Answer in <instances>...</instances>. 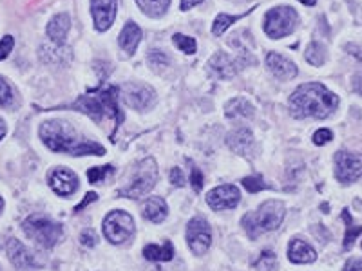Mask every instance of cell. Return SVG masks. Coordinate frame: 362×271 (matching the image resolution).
<instances>
[{
    "label": "cell",
    "instance_id": "cell-1",
    "mask_svg": "<svg viewBox=\"0 0 362 271\" xmlns=\"http://www.w3.org/2000/svg\"><path fill=\"white\" fill-rule=\"evenodd\" d=\"M40 140L53 152H64L71 156H104L105 149L96 141L87 140L64 120H47L38 129Z\"/></svg>",
    "mask_w": 362,
    "mask_h": 271
},
{
    "label": "cell",
    "instance_id": "cell-2",
    "mask_svg": "<svg viewBox=\"0 0 362 271\" xmlns=\"http://www.w3.org/2000/svg\"><path fill=\"white\" fill-rule=\"evenodd\" d=\"M339 107V96L328 91L323 84L299 85L290 96V113L293 118H316L325 120Z\"/></svg>",
    "mask_w": 362,
    "mask_h": 271
},
{
    "label": "cell",
    "instance_id": "cell-3",
    "mask_svg": "<svg viewBox=\"0 0 362 271\" xmlns=\"http://www.w3.org/2000/svg\"><path fill=\"white\" fill-rule=\"evenodd\" d=\"M118 89L116 87H104V89L87 91L84 96L76 100L75 103H71V111H80V113L89 114L93 120L102 122L104 118H109L111 122H114V132L123 122V113L118 107Z\"/></svg>",
    "mask_w": 362,
    "mask_h": 271
},
{
    "label": "cell",
    "instance_id": "cell-4",
    "mask_svg": "<svg viewBox=\"0 0 362 271\" xmlns=\"http://www.w3.org/2000/svg\"><path fill=\"white\" fill-rule=\"evenodd\" d=\"M284 215H287L284 203L266 201L259 206L255 212H248L241 221V225H243L250 239H257L259 235L278 230L281 226L282 219H284Z\"/></svg>",
    "mask_w": 362,
    "mask_h": 271
},
{
    "label": "cell",
    "instance_id": "cell-5",
    "mask_svg": "<svg viewBox=\"0 0 362 271\" xmlns=\"http://www.w3.org/2000/svg\"><path fill=\"white\" fill-rule=\"evenodd\" d=\"M22 230L29 239H33L38 246L46 250L57 246L62 237V225L47 219L44 215H29L22 223Z\"/></svg>",
    "mask_w": 362,
    "mask_h": 271
},
{
    "label": "cell",
    "instance_id": "cell-6",
    "mask_svg": "<svg viewBox=\"0 0 362 271\" xmlns=\"http://www.w3.org/2000/svg\"><path fill=\"white\" fill-rule=\"evenodd\" d=\"M156 181H158V167L152 158H145L143 161L136 165L134 174H132L131 181L125 188L120 190L122 197H131V199H138V197L145 196L154 188Z\"/></svg>",
    "mask_w": 362,
    "mask_h": 271
},
{
    "label": "cell",
    "instance_id": "cell-7",
    "mask_svg": "<svg viewBox=\"0 0 362 271\" xmlns=\"http://www.w3.org/2000/svg\"><path fill=\"white\" fill-rule=\"evenodd\" d=\"M297 11L290 6H278L266 13V20H264V33L270 38H282L293 33V29L297 26Z\"/></svg>",
    "mask_w": 362,
    "mask_h": 271
},
{
    "label": "cell",
    "instance_id": "cell-8",
    "mask_svg": "<svg viewBox=\"0 0 362 271\" xmlns=\"http://www.w3.org/2000/svg\"><path fill=\"white\" fill-rule=\"evenodd\" d=\"M134 234V221L129 214L114 210L104 219V235L109 243L122 244Z\"/></svg>",
    "mask_w": 362,
    "mask_h": 271
},
{
    "label": "cell",
    "instance_id": "cell-9",
    "mask_svg": "<svg viewBox=\"0 0 362 271\" xmlns=\"http://www.w3.org/2000/svg\"><path fill=\"white\" fill-rule=\"evenodd\" d=\"M335 178L343 185H350L362 178V154L341 150L335 154Z\"/></svg>",
    "mask_w": 362,
    "mask_h": 271
},
{
    "label": "cell",
    "instance_id": "cell-10",
    "mask_svg": "<svg viewBox=\"0 0 362 271\" xmlns=\"http://www.w3.org/2000/svg\"><path fill=\"white\" fill-rule=\"evenodd\" d=\"M187 243L196 255H205L212 246V228L205 217H194L187 226Z\"/></svg>",
    "mask_w": 362,
    "mask_h": 271
},
{
    "label": "cell",
    "instance_id": "cell-11",
    "mask_svg": "<svg viewBox=\"0 0 362 271\" xmlns=\"http://www.w3.org/2000/svg\"><path fill=\"white\" fill-rule=\"evenodd\" d=\"M252 64V58L248 57V53H243L237 58L228 57L226 53H217L210 58V64H208V71L212 75L217 76V78H232L239 73L245 66Z\"/></svg>",
    "mask_w": 362,
    "mask_h": 271
},
{
    "label": "cell",
    "instance_id": "cell-12",
    "mask_svg": "<svg viewBox=\"0 0 362 271\" xmlns=\"http://www.w3.org/2000/svg\"><path fill=\"white\" fill-rule=\"evenodd\" d=\"M122 100L125 105L136 111H147L156 103V94L149 85L127 84L122 89Z\"/></svg>",
    "mask_w": 362,
    "mask_h": 271
},
{
    "label": "cell",
    "instance_id": "cell-13",
    "mask_svg": "<svg viewBox=\"0 0 362 271\" xmlns=\"http://www.w3.org/2000/svg\"><path fill=\"white\" fill-rule=\"evenodd\" d=\"M241 192L234 185H221L207 194V203L214 210H232L239 205Z\"/></svg>",
    "mask_w": 362,
    "mask_h": 271
},
{
    "label": "cell",
    "instance_id": "cell-14",
    "mask_svg": "<svg viewBox=\"0 0 362 271\" xmlns=\"http://www.w3.org/2000/svg\"><path fill=\"white\" fill-rule=\"evenodd\" d=\"M118 0H91V13L94 19V28L100 33L107 31L116 17Z\"/></svg>",
    "mask_w": 362,
    "mask_h": 271
},
{
    "label": "cell",
    "instance_id": "cell-15",
    "mask_svg": "<svg viewBox=\"0 0 362 271\" xmlns=\"http://www.w3.org/2000/svg\"><path fill=\"white\" fill-rule=\"evenodd\" d=\"M49 187L53 188V192L62 197L73 196L78 188V178L71 170L57 169L49 174Z\"/></svg>",
    "mask_w": 362,
    "mask_h": 271
},
{
    "label": "cell",
    "instance_id": "cell-16",
    "mask_svg": "<svg viewBox=\"0 0 362 271\" xmlns=\"http://www.w3.org/2000/svg\"><path fill=\"white\" fill-rule=\"evenodd\" d=\"M226 145L235 154L248 156L252 149H254V134L246 127L235 129V131H232L230 134L226 136Z\"/></svg>",
    "mask_w": 362,
    "mask_h": 271
},
{
    "label": "cell",
    "instance_id": "cell-17",
    "mask_svg": "<svg viewBox=\"0 0 362 271\" xmlns=\"http://www.w3.org/2000/svg\"><path fill=\"white\" fill-rule=\"evenodd\" d=\"M266 67L272 71L273 76H278L281 80H292L297 76V66L292 60L281 57L278 53H269L266 55Z\"/></svg>",
    "mask_w": 362,
    "mask_h": 271
},
{
    "label": "cell",
    "instance_id": "cell-18",
    "mask_svg": "<svg viewBox=\"0 0 362 271\" xmlns=\"http://www.w3.org/2000/svg\"><path fill=\"white\" fill-rule=\"evenodd\" d=\"M8 257L17 268H37L38 262L35 255L29 252L22 243H19L17 239H10L8 241Z\"/></svg>",
    "mask_w": 362,
    "mask_h": 271
},
{
    "label": "cell",
    "instance_id": "cell-19",
    "mask_svg": "<svg viewBox=\"0 0 362 271\" xmlns=\"http://www.w3.org/2000/svg\"><path fill=\"white\" fill-rule=\"evenodd\" d=\"M288 259L293 264H310V262L317 261V252L302 239H293L288 246Z\"/></svg>",
    "mask_w": 362,
    "mask_h": 271
},
{
    "label": "cell",
    "instance_id": "cell-20",
    "mask_svg": "<svg viewBox=\"0 0 362 271\" xmlns=\"http://www.w3.org/2000/svg\"><path fill=\"white\" fill-rule=\"evenodd\" d=\"M141 42V29L138 28L134 22H127L123 26L120 38H118V44L125 53V57H131L136 51L138 44Z\"/></svg>",
    "mask_w": 362,
    "mask_h": 271
},
{
    "label": "cell",
    "instance_id": "cell-21",
    "mask_svg": "<svg viewBox=\"0 0 362 271\" xmlns=\"http://www.w3.org/2000/svg\"><path fill=\"white\" fill-rule=\"evenodd\" d=\"M71 29V20L67 15L60 13L57 17H53L51 22L47 24V37L51 38L57 46H64L66 37Z\"/></svg>",
    "mask_w": 362,
    "mask_h": 271
},
{
    "label": "cell",
    "instance_id": "cell-22",
    "mask_svg": "<svg viewBox=\"0 0 362 271\" xmlns=\"http://www.w3.org/2000/svg\"><path fill=\"white\" fill-rule=\"evenodd\" d=\"M143 255L147 261L151 262H169L174 259V246L169 241H165L161 246L158 244H149L143 248Z\"/></svg>",
    "mask_w": 362,
    "mask_h": 271
},
{
    "label": "cell",
    "instance_id": "cell-23",
    "mask_svg": "<svg viewBox=\"0 0 362 271\" xmlns=\"http://www.w3.org/2000/svg\"><path fill=\"white\" fill-rule=\"evenodd\" d=\"M169 215L167 210V203L161 199V197H151L149 201L143 205V217L147 221H152V223H163Z\"/></svg>",
    "mask_w": 362,
    "mask_h": 271
},
{
    "label": "cell",
    "instance_id": "cell-24",
    "mask_svg": "<svg viewBox=\"0 0 362 271\" xmlns=\"http://www.w3.org/2000/svg\"><path fill=\"white\" fill-rule=\"evenodd\" d=\"M225 116L230 118V120H234V118H250L254 116V107H252V103L243 98L230 100L226 103Z\"/></svg>",
    "mask_w": 362,
    "mask_h": 271
},
{
    "label": "cell",
    "instance_id": "cell-25",
    "mask_svg": "<svg viewBox=\"0 0 362 271\" xmlns=\"http://www.w3.org/2000/svg\"><path fill=\"white\" fill-rule=\"evenodd\" d=\"M136 2L140 6V10L149 17H152V19L163 17L170 6V0H136Z\"/></svg>",
    "mask_w": 362,
    "mask_h": 271
},
{
    "label": "cell",
    "instance_id": "cell-26",
    "mask_svg": "<svg viewBox=\"0 0 362 271\" xmlns=\"http://www.w3.org/2000/svg\"><path fill=\"white\" fill-rule=\"evenodd\" d=\"M250 11H252V10H250ZM250 11L243 13V15H241V17H245V15H248ZM241 17H239V15H225V13L217 15L216 20H214V26H212V35H214V37H221V35L225 33L226 29L230 28L232 24H235V22H237V20H241Z\"/></svg>",
    "mask_w": 362,
    "mask_h": 271
},
{
    "label": "cell",
    "instance_id": "cell-27",
    "mask_svg": "<svg viewBox=\"0 0 362 271\" xmlns=\"http://www.w3.org/2000/svg\"><path fill=\"white\" fill-rule=\"evenodd\" d=\"M343 219L346 221V235H344V250H350L355 243V239L362 234V226H355L352 221V215L348 210H343Z\"/></svg>",
    "mask_w": 362,
    "mask_h": 271
},
{
    "label": "cell",
    "instance_id": "cell-28",
    "mask_svg": "<svg viewBox=\"0 0 362 271\" xmlns=\"http://www.w3.org/2000/svg\"><path fill=\"white\" fill-rule=\"evenodd\" d=\"M305 58L310 62L311 66H323L326 62V49L323 44L319 42H311L310 46L306 47Z\"/></svg>",
    "mask_w": 362,
    "mask_h": 271
},
{
    "label": "cell",
    "instance_id": "cell-29",
    "mask_svg": "<svg viewBox=\"0 0 362 271\" xmlns=\"http://www.w3.org/2000/svg\"><path fill=\"white\" fill-rule=\"evenodd\" d=\"M275 266H278V259H275V255H273L270 250H264V252L259 255L257 261H255V268H257L259 271H273Z\"/></svg>",
    "mask_w": 362,
    "mask_h": 271
},
{
    "label": "cell",
    "instance_id": "cell-30",
    "mask_svg": "<svg viewBox=\"0 0 362 271\" xmlns=\"http://www.w3.org/2000/svg\"><path fill=\"white\" fill-rule=\"evenodd\" d=\"M172 42H174V46L178 47V49H181V51L187 53V55H194V53H196V40H194V38L185 37V35H174Z\"/></svg>",
    "mask_w": 362,
    "mask_h": 271
},
{
    "label": "cell",
    "instance_id": "cell-31",
    "mask_svg": "<svg viewBox=\"0 0 362 271\" xmlns=\"http://www.w3.org/2000/svg\"><path fill=\"white\" fill-rule=\"evenodd\" d=\"M350 53H352L353 57L357 58L359 62H361V66H362V49L361 47H355V46H348L346 47ZM353 91L357 94H362V69L359 71L357 75L353 76Z\"/></svg>",
    "mask_w": 362,
    "mask_h": 271
},
{
    "label": "cell",
    "instance_id": "cell-32",
    "mask_svg": "<svg viewBox=\"0 0 362 271\" xmlns=\"http://www.w3.org/2000/svg\"><path fill=\"white\" fill-rule=\"evenodd\" d=\"M113 172V167H111V165H105V167H96V169L87 170V178H89V183H102Z\"/></svg>",
    "mask_w": 362,
    "mask_h": 271
},
{
    "label": "cell",
    "instance_id": "cell-33",
    "mask_svg": "<svg viewBox=\"0 0 362 271\" xmlns=\"http://www.w3.org/2000/svg\"><path fill=\"white\" fill-rule=\"evenodd\" d=\"M241 183H243V187H245L250 194H257L261 192V190L270 188L269 185L261 179V176H257V178H245Z\"/></svg>",
    "mask_w": 362,
    "mask_h": 271
},
{
    "label": "cell",
    "instance_id": "cell-34",
    "mask_svg": "<svg viewBox=\"0 0 362 271\" xmlns=\"http://www.w3.org/2000/svg\"><path fill=\"white\" fill-rule=\"evenodd\" d=\"M13 46H15V40L11 35H6V37L0 40V60H6V58L10 57Z\"/></svg>",
    "mask_w": 362,
    "mask_h": 271
},
{
    "label": "cell",
    "instance_id": "cell-35",
    "mask_svg": "<svg viewBox=\"0 0 362 271\" xmlns=\"http://www.w3.org/2000/svg\"><path fill=\"white\" fill-rule=\"evenodd\" d=\"M332 140H334V134H332V131H328V129H319V131L314 134V143L319 147L326 145V143H329Z\"/></svg>",
    "mask_w": 362,
    "mask_h": 271
},
{
    "label": "cell",
    "instance_id": "cell-36",
    "mask_svg": "<svg viewBox=\"0 0 362 271\" xmlns=\"http://www.w3.org/2000/svg\"><path fill=\"white\" fill-rule=\"evenodd\" d=\"M80 243L85 248H94L96 243H98V237H96V234H94L93 230H85L80 235Z\"/></svg>",
    "mask_w": 362,
    "mask_h": 271
},
{
    "label": "cell",
    "instance_id": "cell-37",
    "mask_svg": "<svg viewBox=\"0 0 362 271\" xmlns=\"http://www.w3.org/2000/svg\"><path fill=\"white\" fill-rule=\"evenodd\" d=\"M149 64H151L152 69H158V66L167 67L169 60H167V57H165L163 53L154 51V53H151V55H149Z\"/></svg>",
    "mask_w": 362,
    "mask_h": 271
},
{
    "label": "cell",
    "instance_id": "cell-38",
    "mask_svg": "<svg viewBox=\"0 0 362 271\" xmlns=\"http://www.w3.org/2000/svg\"><path fill=\"white\" fill-rule=\"evenodd\" d=\"M190 183H192L194 192H201L203 188V174L199 172L196 167L192 165V174H190Z\"/></svg>",
    "mask_w": 362,
    "mask_h": 271
},
{
    "label": "cell",
    "instance_id": "cell-39",
    "mask_svg": "<svg viewBox=\"0 0 362 271\" xmlns=\"http://www.w3.org/2000/svg\"><path fill=\"white\" fill-rule=\"evenodd\" d=\"M11 102V89L4 78H0V105H8Z\"/></svg>",
    "mask_w": 362,
    "mask_h": 271
},
{
    "label": "cell",
    "instance_id": "cell-40",
    "mask_svg": "<svg viewBox=\"0 0 362 271\" xmlns=\"http://www.w3.org/2000/svg\"><path fill=\"white\" fill-rule=\"evenodd\" d=\"M170 181L174 187H183L185 179H183V172L179 169H172L170 170Z\"/></svg>",
    "mask_w": 362,
    "mask_h": 271
},
{
    "label": "cell",
    "instance_id": "cell-41",
    "mask_svg": "<svg viewBox=\"0 0 362 271\" xmlns=\"http://www.w3.org/2000/svg\"><path fill=\"white\" fill-rule=\"evenodd\" d=\"M343 271H362V259H352V261H348Z\"/></svg>",
    "mask_w": 362,
    "mask_h": 271
},
{
    "label": "cell",
    "instance_id": "cell-42",
    "mask_svg": "<svg viewBox=\"0 0 362 271\" xmlns=\"http://www.w3.org/2000/svg\"><path fill=\"white\" fill-rule=\"evenodd\" d=\"M96 199H98V196H96V194H94V192H87V196H85V199L80 203V205L76 206L75 212H82V210H84V208H85V206L89 205V203L96 201Z\"/></svg>",
    "mask_w": 362,
    "mask_h": 271
},
{
    "label": "cell",
    "instance_id": "cell-43",
    "mask_svg": "<svg viewBox=\"0 0 362 271\" xmlns=\"http://www.w3.org/2000/svg\"><path fill=\"white\" fill-rule=\"evenodd\" d=\"M203 0H181V6H179V8H181V11H187V10H190V8H194V6H198V4H201Z\"/></svg>",
    "mask_w": 362,
    "mask_h": 271
},
{
    "label": "cell",
    "instance_id": "cell-44",
    "mask_svg": "<svg viewBox=\"0 0 362 271\" xmlns=\"http://www.w3.org/2000/svg\"><path fill=\"white\" fill-rule=\"evenodd\" d=\"M6 136V123L0 120V141H2V138Z\"/></svg>",
    "mask_w": 362,
    "mask_h": 271
},
{
    "label": "cell",
    "instance_id": "cell-45",
    "mask_svg": "<svg viewBox=\"0 0 362 271\" xmlns=\"http://www.w3.org/2000/svg\"><path fill=\"white\" fill-rule=\"evenodd\" d=\"M299 2H302L305 6H316L317 0H299Z\"/></svg>",
    "mask_w": 362,
    "mask_h": 271
},
{
    "label": "cell",
    "instance_id": "cell-46",
    "mask_svg": "<svg viewBox=\"0 0 362 271\" xmlns=\"http://www.w3.org/2000/svg\"><path fill=\"white\" fill-rule=\"evenodd\" d=\"M2 208H4V201H2V197H0V212H2Z\"/></svg>",
    "mask_w": 362,
    "mask_h": 271
}]
</instances>
